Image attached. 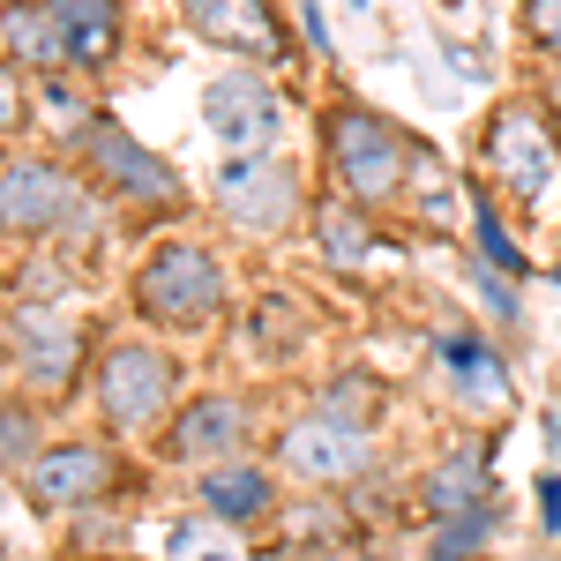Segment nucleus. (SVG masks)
Listing matches in <instances>:
<instances>
[{
    "label": "nucleus",
    "mask_w": 561,
    "mask_h": 561,
    "mask_svg": "<svg viewBox=\"0 0 561 561\" xmlns=\"http://www.w3.org/2000/svg\"><path fill=\"white\" fill-rule=\"evenodd\" d=\"M135 307L165 330H203L225 314V270L195 240H158L135 270Z\"/></svg>",
    "instance_id": "f257e3e1"
},
{
    "label": "nucleus",
    "mask_w": 561,
    "mask_h": 561,
    "mask_svg": "<svg viewBox=\"0 0 561 561\" xmlns=\"http://www.w3.org/2000/svg\"><path fill=\"white\" fill-rule=\"evenodd\" d=\"M330 165H337V187L352 203H389L404 180H412V142L397 135V121L367 113V105H337L330 113Z\"/></svg>",
    "instance_id": "f03ea898"
},
{
    "label": "nucleus",
    "mask_w": 561,
    "mask_h": 561,
    "mask_svg": "<svg viewBox=\"0 0 561 561\" xmlns=\"http://www.w3.org/2000/svg\"><path fill=\"white\" fill-rule=\"evenodd\" d=\"M90 195L76 173H60L53 158H15L0 165V232L38 240V232H83Z\"/></svg>",
    "instance_id": "7ed1b4c3"
},
{
    "label": "nucleus",
    "mask_w": 561,
    "mask_h": 561,
    "mask_svg": "<svg viewBox=\"0 0 561 561\" xmlns=\"http://www.w3.org/2000/svg\"><path fill=\"white\" fill-rule=\"evenodd\" d=\"M173 404V367L150 345H105L98 359V412L113 434H150Z\"/></svg>",
    "instance_id": "20e7f679"
},
{
    "label": "nucleus",
    "mask_w": 561,
    "mask_h": 561,
    "mask_svg": "<svg viewBox=\"0 0 561 561\" xmlns=\"http://www.w3.org/2000/svg\"><path fill=\"white\" fill-rule=\"evenodd\" d=\"M8 359H15V375L31 389H68L76 382V367H83V322L68 314V307H15L8 314Z\"/></svg>",
    "instance_id": "39448f33"
},
{
    "label": "nucleus",
    "mask_w": 561,
    "mask_h": 561,
    "mask_svg": "<svg viewBox=\"0 0 561 561\" xmlns=\"http://www.w3.org/2000/svg\"><path fill=\"white\" fill-rule=\"evenodd\" d=\"M486 165L502 187H517L524 203H547L561 187V142L547 135L539 113H524V105H502L494 113V128H486Z\"/></svg>",
    "instance_id": "423d86ee"
},
{
    "label": "nucleus",
    "mask_w": 561,
    "mask_h": 561,
    "mask_svg": "<svg viewBox=\"0 0 561 561\" xmlns=\"http://www.w3.org/2000/svg\"><path fill=\"white\" fill-rule=\"evenodd\" d=\"M277 465L293 479H307V486H345V479H359L375 465V442H367V427H345V420H330V412H307V420L285 427Z\"/></svg>",
    "instance_id": "0eeeda50"
},
{
    "label": "nucleus",
    "mask_w": 561,
    "mask_h": 561,
    "mask_svg": "<svg viewBox=\"0 0 561 561\" xmlns=\"http://www.w3.org/2000/svg\"><path fill=\"white\" fill-rule=\"evenodd\" d=\"M203 121H210V135L232 150V158H270V142H277V90L262 83V76H248V68H225L210 90H203Z\"/></svg>",
    "instance_id": "6e6552de"
},
{
    "label": "nucleus",
    "mask_w": 561,
    "mask_h": 561,
    "mask_svg": "<svg viewBox=\"0 0 561 561\" xmlns=\"http://www.w3.org/2000/svg\"><path fill=\"white\" fill-rule=\"evenodd\" d=\"M217 210H225V225H240V232H285L293 210H300V180H293V165H277V158H232L217 173Z\"/></svg>",
    "instance_id": "1a4fd4ad"
},
{
    "label": "nucleus",
    "mask_w": 561,
    "mask_h": 561,
    "mask_svg": "<svg viewBox=\"0 0 561 561\" xmlns=\"http://www.w3.org/2000/svg\"><path fill=\"white\" fill-rule=\"evenodd\" d=\"M83 165L98 173V187H113V195H128V203H173L180 195V173L158 158V150H142L128 128H113V121H90L83 128Z\"/></svg>",
    "instance_id": "9d476101"
},
{
    "label": "nucleus",
    "mask_w": 561,
    "mask_h": 561,
    "mask_svg": "<svg viewBox=\"0 0 561 561\" xmlns=\"http://www.w3.org/2000/svg\"><path fill=\"white\" fill-rule=\"evenodd\" d=\"M105 486H113V457H105L98 442H53V449H38V465L23 472V494H31L38 510H53V517L90 510Z\"/></svg>",
    "instance_id": "9b49d317"
},
{
    "label": "nucleus",
    "mask_w": 561,
    "mask_h": 561,
    "mask_svg": "<svg viewBox=\"0 0 561 561\" xmlns=\"http://www.w3.org/2000/svg\"><path fill=\"white\" fill-rule=\"evenodd\" d=\"M187 31L203 45L225 53H248V60H277L285 53V23L270 15V0H180Z\"/></svg>",
    "instance_id": "f8f14e48"
},
{
    "label": "nucleus",
    "mask_w": 561,
    "mask_h": 561,
    "mask_svg": "<svg viewBox=\"0 0 561 561\" xmlns=\"http://www.w3.org/2000/svg\"><path fill=\"white\" fill-rule=\"evenodd\" d=\"M248 449V404L240 397H195L187 412L173 420V457L180 465H232Z\"/></svg>",
    "instance_id": "ddd939ff"
},
{
    "label": "nucleus",
    "mask_w": 561,
    "mask_h": 561,
    "mask_svg": "<svg viewBox=\"0 0 561 561\" xmlns=\"http://www.w3.org/2000/svg\"><path fill=\"white\" fill-rule=\"evenodd\" d=\"M45 15L60 23V45L76 68H105L121 45V0H45Z\"/></svg>",
    "instance_id": "4468645a"
},
{
    "label": "nucleus",
    "mask_w": 561,
    "mask_h": 561,
    "mask_svg": "<svg viewBox=\"0 0 561 561\" xmlns=\"http://www.w3.org/2000/svg\"><path fill=\"white\" fill-rule=\"evenodd\" d=\"M270 502H277V479L262 472V465H210L203 472V510H210L217 524H262L270 517Z\"/></svg>",
    "instance_id": "2eb2a0df"
},
{
    "label": "nucleus",
    "mask_w": 561,
    "mask_h": 561,
    "mask_svg": "<svg viewBox=\"0 0 561 561\" xmlns=\"http://www.w3.org/2000/svg\"><path fill=\"white\" fill-rule=\"evenodd\" d=\"M427 510L442 524L486 510V457H479V449H449V457L427 472Z\"/></svg>",
    "instance_id": "dca6fc26"
},
{
    "label": "nucleus",
    "mask_w": 561,
    "mask_h": 561,
    "mask_svg": "<svg viewBox=\"0 0 561 561\" xmlns=\"http://www.w3.org/2000/svg\"><path fill=\"white\" fill-rule=\"evenodd\" d=\"M442 359H449V375H457V389H465L472 412H502V404H510V375H502V359H494L486 345L442 337Z\"/></svg>",
    "instance_id": "f3484780"
},
{
    "label": "nucleus",
    "mask_w": 561,
    "mask_h": 561,
    "mask_svg": "<svg viewBox=\"0 0 561 561\" xmlns=\"http://www.w3.org/2000/svg\"><path fill=\"white\" fill-rule=\"evenodd\" d=\"M0 45H8V60H23V68H60L68 60V45H60V23L38 8H8L0 15Z\"/></svg>",
    "instance_id": "a211bd4d"
},
{
    "label": "nucleus",
    "mask_w": 561,
    "mask_h": 561,
    "mask_svg": "<svg viewBox=\"0 0 561 561\" xmlns=\"http://www.w3.org/2000/svg\"><path fill=\"white\" fill-rule=\"evenodd\" d=\"M314 240L330 248V262H345V270L375 255V232H367V217L352 210V203H330V210L314 217Z\"/></svg>",
    "instance_id": "6ab92c4d"
},
{
    "label": "nucleus",
    "mask_w": 561,
    "mask_h": 561,
    "mask_svg": "<svg viewBox=\"0 0 561 561\" xmlns=\"http://www.w3.org/2000/svg\"><path fill=\"white\" fill-rule=\"evenodd\" d=\"M31 472L38 465V420H31V404H0V472Z\"/></svg>",
    "instance_id": "aec40b11"
},
{
    "label": "nucleus",
    "mask_w": 561,
    "mask_h": 561,
    "mask_svg": "<svg viewBox=\"0 0 561 561\" xmlns=\"http://www.w3.org/2000/svg\"><path fill=\"white\" fill-rule=\"evenodd\" d=\"M225 531H232V524H217V517H203V524H173V561H240Z\"/></svg>",
    "instance_id": "412c9836"
},
{
    "label": "nucleus",
    "mask_w": 561,
    "mask_h": 561,
    "mask_svg": "<svg viewBox=\"0 0 561 561\" xmlns=\"http://www.w3.org/2000/svg\"><path fill=\"white\" fill-rule=\"evenodd\" d=\"M486 524H494L486 510H479V517H449L442 531H434V554L427 561H472V547L486 539Z\"/></svg>",
    "instance_id": "4be33fe9"
},
{
    "label": "nucleus",
    "mask_w": 561,
    "mask_h": 561,
    "mask_svg": "<svg viewBox=\"0 0 561 561\" xmlns=\"http://www.w3.org/2000/svg\"><path fill=\"white\" fill-rule=\"evenodd\" d=\"M472 240H479V255L494 262V270H510V277H517V270H524V255H517V248H510V232H502V217L486 210V203H479V217H472Z\"/></svg>",
    "instance_id": "5701e85b"
},
{
    "label": "nucleus",
    "mask_w": 561,
    "mask_h": 561,
    "mask_svg": "<svg viewBox=\"0 0 561 561\" xmlns=\"http://www.w3.org/2000/svg\"><path fill=\"white\" fill-rule=\"evenodd\" d=\"M322 412H330V420H345V427H359V412H375V382H359V375H345V382H330V397H322Z\"/></svg>",
    "instance_id": "b1692460"
},
{
    "label": "nucleus",
    "mask_w": 561,
    "mask_h": 561,
    "mask_svg": "<svg viewBox=\"0 0 561 561\" xmlns=\"http://www.w3.org/2000/svg\"><path fill=\"white\" fill-rule=\"evenodd\" d=\"M524 31L561 60V0H524Z\"/></svg>",
    "instance_id": "393cba45"
},
{
    "label": "nucleus",
    "mask_w": 561,
    "mask_h": 561,
    "mask_svg": "<svg viewBox=\"0 0 561 561\" xmlns=\"http://www.w3.org/2000/svg\"><path fill=\"white\" fill-rule=\"evenodd\" d=\"M23 121V83H15V68H0V135Z\"/></svg>",
    "instance_id": "a878e982"
},
{
    "label": "nucleus",
    "mask_w": 561,
    "mask_h": 561,
    "mask_svg": "<svg viewBox=\"0 0 561 561\" xmlns=\"http://www.w3.org/2000/svg\"><path fill=\"white\" fill-rule=\"evenodd\" d=\"M307 45H314V53H330V23H322V8H314V0H307Z\"/></svg>",
    "instance_id": "bb28decb"
},
{
    "label": "nucleus",
    "mask_w": 561,
    "mask_h": 561,
    "mask_svg": "<svg viewBox=\"0 0 561 561\" xmlns=\"http://www.w3.org/2000/svg\"><path fill=\"white\" fill-rule=\"evenodd\" d=\"M375 561H397V554H375Z\"/></svg>",
    "instance_id": "cd10ccee"
},
{
    "label": "nucleus",
    "mask_w": 561,
    "mask_h": 561,
    "mask_svg": "<svg viewBox=\"0 0 561 561\" xmlns=\"http://www.w3.org/2000/svg\"><path fill=\"white\" fill-rule=\"evenodd\" d=\"M359 8H367V0H359Z\"/></svg>",
    "instance_id": "c85d7f7f"
}]
</instances>
